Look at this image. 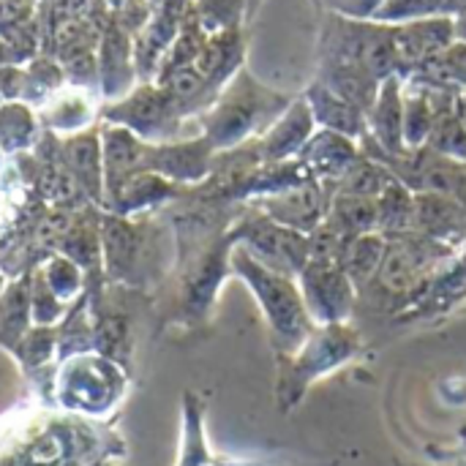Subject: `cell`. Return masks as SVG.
Segmentation results:
<instances>
[{"instance_id": "1", "label": "cell", "mask_w": 466, "mask_h": 466, "mask_svg": "<svg viewBox=\"0 0 466 466\" xmlns=\"http://www.w3.org/2000/svg\"><path fill=\"white\" fill-rule=\"evenodd\" d=\"M393 30V52L399 76L415 74L423 66L434 63L453 41H456V19L448 14L423 16L404 25H390Z\"/></svg>"}, {"instance_id": "2", "label": "cell", "mask_w": 466, "mask_h": 466, "mask_svg": "<svg viewBox=\"0 0 466 466\" xmlns=\"http://www.w3.org/2000/svg\"><path fill=\"white\" fill-rule=\"evenodd\" d=\"M251 262V259H248ZM251 276V284L257 289V295L265 303L268 317L273 319L276 330H281L284 336H298L306 330L309 325V314H306V303L300 298V292L295 289V284L284 276L268 273L259 265H248L246 270Z\"/></svg>"}, {"instance_id": "3", "label": "cell", "mask_w": 466, "mask_h": 466, "mask_svg": "<svg viewBox=\"0 0 466 466\" xmlns=\"http://www.w3.org/2000/svg\"><path fill=\"white\" fill-rule=\"evenodd\" d=\"M303 292H306V306L311 314L319 319H341L350 314L352 306V281L344 273L341 265H322V262H309L303 270Z\"/></svg>"}, {"instance_id": "4", "label": "cell", "mask_w": 466, "mask_h": 466, "mask_svg": "<svg viewBox=\"0 0 466 466\" xmlns=\"http://www.w3.org/2000/svg\"><path fill=\"white\" fill-rule=\"evenodd\" d=\"M369 120V134L380 142V147L399 158L407 153L404 147V90H401V76H388L380 85L377 101L366 115Z\"/></svg>"}, {"instance_id": "5", "label": "cell", "mask_w": 466, "mask_h": 466, "mask_svg": "<svg viewBox=\"0 0 466 466\" xmlns=\"http://www.w3.org/2000/svg\"><path fill=\"white\" fill-rule=\"evenodd\" d=\"M358 158L360 153H358L355 139L328 131V128L314 131L306 147L300 150V161L311 172V177L336 180V183L358 164Z\"/></svg>"}, {"instance_id": "6", "label": "cell", "mask_w": 466, "mask_h": 466, "mask_svg": "<svg viewBox=\"0 0 466 466\" xmlns=\"http://www.w3.org/2000/svg\"><path fill=\"white\" fill-rule=\"evenodd\" d=\"M311 106L314 120L336 134H344L350 139H360L369 134V120L366 112H360L358 106H352L350 101H344L341 96H336L330 87H325L322 82H314L306 96H303Z\"/></svg>"}, {"instance_id": "7", "label": "cell", "mask_w": 466, "mask_h": 466, "mask_svg": "<svg viewBox=\"0 0 466 466\" xmlns=\"http://www.w3.org/2000/svg\"><path fill=\"white\" fill-rule=\"evenodd\" d=\"M314 115L306 98L292 101L281 117L276 120V126L268 131L265 137V156L273 161H287L289 156L300 153L306 147V142L314 134Z\"/></svg>"}, {"instance_id": "8", "label": "cell", "mask_w": 466, "mask_h": 466, "mask_svg": "<svg viewBox=\"0 0 466 466\" xmlns=\"http://www.w3.org/2000/svg\"><path fill=\"white\" fill-rule=\"evenodd\" d=\"M464 218L466 213L459 199L445 197V194H431V191L415 194V224H412V229H418L420 235H426L431 240H448L456 232H461Z\"/></svg>"}, {"instance_id": "9", "label": "cell", "mask_w": 466, "mask_h": 466, "mask_svg": "<svg viewBox=\"0 0 466 466\" xmlns=\"http://www.w3.org/2000/svg\"><path fill=\"white\" fill-rule=\"evenodd\" d=\"M270 210L279 216L276 221H281V227L300 232V229H317L322 224V218L328 216V202L319 186L311 180V183L281 191L279 199L270 205Z\"/></svg>"}, {"instance_id": "10", "label": "cell", "mask_w": 466, "mask_h": 466, "mask_svg": "<svg viewBox=\"0 0 466 466\" xmlns=\"http://www.w3.org/2000/svg\"><path fill=\"white\" fill-rule=\"evenodd\" d=\"M328 224H333L344 238H358L380 229L377 199L339 194L328 208Z\"/></svg>"}, {"instance_id": "11", "label": "cell", "mask_w": 466, "mask_h": 466, "mask_svg": "<svg viewBox=\"0 0 466 466\" xmlns=\"http://www.w3.org/2000/svg\"><path fill=\"white\" fill-rule=\"evenodd\" d=\"M385 251H388V243H385L382 235L369 232V235L350 238L347 246H344V254H341V268H344V273L350 276L352 284H363V281H369L371 276L380 273Z\"/></svg>"}, {"instance_id": "12", "label": "cell", "mask_w": 466, "mask_h": 466, "mask_svg": "<svg viewBox=\"0 0 466 466\" xmlns=\"http://www.w3.org/2000/svg\"><path fill=\"white\" fill-rule=\"evenodd\" d=\"M380 210V229L404 235L415 224V194L399 177L377 197Z\"/></svg>"}, {"instance_id": "13", "label": "cell", "mask_w": 466, "mask_h": 466, "mask_svg": "<svg viewBox=\"0 0 466 466\" xmlns=\"http://www.w3.org/2000/svg\"><path fill=\"white\" fill-rule=\"evenodd\" d=\"M393 180H396V175H393L382 161L358 158V164L339 180V194L377 199Z\"/></svg>"}, {"instance_id": "14", "label": "cell", "mask_w": 466, "mask_h": 466, "mask_svg": "<svg viewBox=\"0 0 466 466\" xmlns=\"http://www.w3.org/2000/svg\"><path fill=\"white\" fill-rule=\"evenodd\" d=\"M426 147L434 150L442 158H451V161L466 167V126L461 123L459 112H456V104L437 115Z\"/></svg>"}, {"instance_id": "15", "label": "cell", "mask_w": 466, "mask_h": 466, "mask_svg": "<svg viewBox=\"0 0 466 466\" xmlns=\"http://www.w3.org/2000/svg\"><path fill=\"white\" fill-rule=\"evenodd\" d=\"M442 14L437 0H382L374 22L380 25H404V22H415L423 16H434Z\"/></svg>"}, {"instance_id": "16", "label": "cell", "mask_w": 466, "mask_h": 466, "mask_svg": "<svg viewBox=\"0 0 466 466\" xmlns=\"http://www.w3.org/2000/svg\"><path fill=\"white\" fill-rule=\"evenodd\" d=\"M328 5L341 14L344 19H355V22H371L382 5V0H328Z\"/></svg>"}, {"instance_id": "17", "label": "cell", "mask_w": 466, "mask_h": 466, "mask_svg": "<svg viewBox=\"0 0 466 466\" xmlns=\"http://www.w3.org/2000/svg\"><path fill=\"white\" fill-rule=\"evenodd\" d=\"M456 112H459L461 123L466 126V90H459V96H456Z\"/></svg>"}, {"instance_id": "18", "label": "cell", "mask_w": 466, "mask_h": 466, "mask_svg": "<svg viewBox=\"0 0 466 466\" xmlns=\"http://www.w3.org/2000/svg\"><path fill=\"white\" fill-rule=\"evenodd\" d=\"M437 3H440L442 14H445V8H451V5H461V11H464V0H437Z\"/></svg>"}]
</instances>
